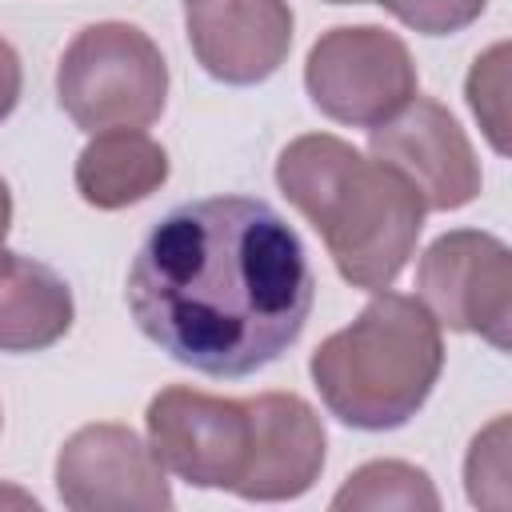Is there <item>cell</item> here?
I'll use <instances>...</instances> for the list:
<instances>
[{"instance_id": "obj_14", "label": "cell", "mask_w": 512, "mask_h": 512, "mask_svg": "<svg viewBox=\"0 0 512 512\" xmlns=\"http://www.w3.org/2000/svg\"><path fill=\"white\" fill-rule=\"evenodd\" d=\"M336 512H368V508H404V512H436L440 492L428 472L408 460H368L360 464L340 492L332 496Z\"/></svg>"}, {"instance_id": "obj_16", "label": "cell", "mask_w": 512, "mask_h": 512, "mask_svg": "<svg viewBox=\"0 0 512 512\" xmlns=\"http://www.w3.org/2000/svg\"><path fill=\"white\" fill-rule=\"evenodd\" d=\"M468 500L476 508H504L508 504V420L496 416L468 448L464 460Z\"/></svg>"}, {"instance_id": "obj_12", "label": "cell", "mask_w": 512, "mask_h": 512, "mask_svg": "<svg viewBox=\"0 0 512 512\" xmlns=\"http://www.w3.org/2000/svg\"><path fill=\"white\" fill-rule=\"evenodd\" d=\"M76 316L64 276L32 256L0 252V352H44Z\"/></svg>"}, {"instance_id": "obj_18", "label": "cell", "mask_w": 512, "mask_h": 512, "mask_svg": "<svg viewBox=\"0 0 512 512\" xmlns=\"http://www.w3.org/2000/svg\"><path fill=\"white\" fill-rule=\"evenodd\" d=\"M20 88H24V72H20V56L16 48L0 36V124L12 116V108L20 104Z\"/></svg>"}, {"instance_id": "obj_9", "label": "cell", "mask_w": 512, "mask_h": 512, "mask_svg": "<svg viewBox=\"0 0 512 512\" xmlns=\"http://www.w3.org/2000/svg\"><path fill=\"white\" fill-rule=\"evenodd\" d=\"M56 492L72 512L172 508L164 464L124 424H84L56 456Z\"/></svg>"}, {"instance_id": "obj_2", "label": "cell", "mask_w": 512, "mask_h": 512, "mask_svg": "<svg viewBox=\"0 0 512 512\" xmlns=\"http://www.w3.org/2000/svg\"><path fill=\"white\" fill-rule=\"evenodd\" d=\"M276 188L320 232L336 272L352 288H392L416 252L424 228L416 188L332 132H308L284 144Z\"/></svg>"}, {"instance_id": "obj_7", "label": "cell", "mask_w": 512, "mask_h": 512, "mask_svg": "<svg viewBox=\"0 0 512 512\" xmlns=\"http://www.w3.org/2000/svg\"><path fill=\"white\" fill-rule=\"evenodd\" d=\"M144 424L148 448L164 472L188 480L192 488H236L252 440L248 400L172 384L148 400Z\"/></svg>"}, {"instance_id": "obj_20", "label": "cell", "mask_w": 512, "mask_h": 512, "mask_svg": "<svg viewBox=\"0 0 512 512\" xmlns=\"http://www.w3.org/2000/svg\"><path fill=\"white\" fill-rule=\"evenodd\" d=\"M324 4H364V0H324Z\"/></svg>"}, {"instance_id": "obj_19", "label": "cell", "mask_w": 512, "mask_h": 512, "mask_svg": "<svg viewBox=\"0 0 512 512\" xmlns=\"http://www.w3.org/2000/svg\"><path fill=\"white\" fill-rule=\"evenodd\" d=\"M8 228H12V192H8V184H4V176H0V252H4Z\"/></svg>"}, {"instance_id": "obj_5", "label": "cell", "mask_w": 512, "mask_h": 512, "mask_svg": "<svg viewBox=\"0 0 512 512\" xmlns=\"http://www.w3.org/2000/svg\"><path fill=\"white\" fill-rule=\"evenodd\" d=\"M304 88L328 120L376 128L416 96L420 76L396 32L380 24H340L308 48Z\"/></svg>"}, {"instance_id": "obj_6", "label": "cell", "mask_w": 512, "mask_h": 512, "mask_svg": "<svg viewBox=\"0 0 512 512\" xmlns=\"http://www.w3.org/2000/svg\"><path fill=\"white\" fill-rule=\"evenodd\" d=\"M416 300L440 328L472 332L496 352L512 344V252L500 236L456 228L436 236L416 264Z\"/></svg>"}, {"instance_id": "obj_3", "label": "cell", "mask_w": 512, "mask_h": 512, "mask_svg": "<svg viewBox=\"0 0 512 512\" xmlns=\"http://www.w3.org/2000/svg\"><path fill=\"white\" fill-rule=\"evenodd\" d=\"M444 368L436 316L404 292L380 288L360 316L316 344L308 372L324 408L360 432L408 424Z\"/></svg>"}, {"instance_id": "obj_11", "label": "cell", "mask_w": 512, "mask_h": 512, "mask_svg": "<svg viewBox=\"0 0 512 512\" xmlns=\"http://www.w3.org/2000/svg\"><path fill=\"white\" fill-rule=\"evenodd\" d=\"M248 416H252V440H248V460L236 480L240 500H296L304 496L320 472H324V424L312 412L308 400L296 392H260L248 396Z\"/></svg>"}, {"instance_id": "obj_15", "label": "cell", "mask_w": 512, "mask_h": 512, "mask_svg": "<svg viewBox=\"0 0 512 512\" xmlns=\"http://www.w3.org/2000/svg\"><path fill=\"white\" fill-rule=\"evenodd\" d=\"M464 92H468V108L480 120L484 136L504 156L508 152V136H504L508 132V100H504L508 96V44L504 40L492 44L484 56H476Z\"/></svg>"}, {"instance_id": "obj_10", "label": "cell", "mask_w": 512, "mask_h": 512, "mask_svg": "<svg viewBox=\"0 0 512 512\" xmlns=\"http://www.w3.org/2000/svg\"><path fill=\"white\" fill-rule=\"evenodd\" d=\"M184 28L200 68L232 88L268 80L292 48L288 0H188Z\"/></svg>"}, {"instance_id": "obj_13", "label": "cell", "mask_w": 512, "mask_h": 512, "mask_svg": "<svg viewBox=\"0 0 512 512\" xmlns=\"http://www.w3.org/2000/svg\"><path fill=\"white\" fill-rule=\"evenodd\" d=\"M76 192L100 212L148 200L168 180V152L144 128L96 132L76 156Z\"/></svg>"}, {"instance_id": "obj_4", "label": "cell", "mask_w": 512, "mask_h": 512, "mask_svg": "<svg viewBox=\"0 0 512 512\" xmlns=\"http://www.w3.org/2000/svg\"><path fill=\"white\" fill-rule=\"evenodd\" d=\"M60 108L88 136L148 128L168 100V64L156 40L124 20H100L72 36L56 68Z\"/></svg>"}, {"instance_id": "obj_8", "label": "cell", "mask_w": 512, "mask_h": 512, "mask_svg": "<svg viewBox=\"0 0 512 512\" xmlns=\"http://www.w3.org/2000/svg\"><path fill=\"white\" fill-rule=\"evenodd\" d=\"M368 152L416 188L424 212H456L480 196V160L456 116L432 96L416 92L392 120L368 128Z\"/></svg>"}, {"instance_id": "obj_17", "label": "cell", "mask_w": 512, "mask_h": 512, "mask_svg": "<svg viewBox=\"0 0 512 512\" xmlns=\"http://www.w3.org/2000/svg\"><path fill=\"white\" fill-rule=\"evenodd\" d=\"M384 12H392L404 28L424 36H452L480 20L488 0H376Z\"/></svg>"}, {"instance_id": "obj_1", "label": "cell", "mask_w": 512, "mask_h": 512, "mask_svg": "<svg viewBox=\"0 0 512 512\" xmlns=\"http://www.w3.org/2000/svg\"><path fill=\"white\" fill-rule=\"evenodd\" d=\"M124 300L168 360L240 380L300 340L316 280L296 228L272 204L208 196L152 224L132 256Z\"/></svg>"}]
</instances>
